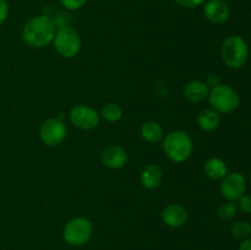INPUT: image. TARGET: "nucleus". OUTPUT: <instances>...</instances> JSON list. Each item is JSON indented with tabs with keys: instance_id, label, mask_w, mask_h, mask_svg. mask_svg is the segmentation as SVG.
<instances>
[{
	"instance_id": "1",
	"label": "nucleus",
	"mask_w": 251,
	"mask_h": 250,
	"mask_svg": "<svg viewBox=\"0 0 251 250\" xmlns=\"http://www.w3.org/2000/svg\"><path fill=\"white\" fill-rule=\"evenodd\" d=\"M56 28L48 15H38L32 17L22 28V38L27 46L32 48H44L53 42Z\"/></svg>"
},
{
	"instance_id": "2",
	"label": "nucleus",
	"mask_w": 251,
	"mask_h": 250,
	"mask_svg": "<svg viewBox=\"0 0 251 250\" xmlns=\"http://www.w3.org/2000/svg\"><path fill=\"white\" fill-rule=\"evenodd\" d=\"M163 151L171 161L176 163L185 162L193 152V141L186 132L176 130L163 137Z\"/></svg>"
},
{
	"instance_id": "3",
	"label": "nucleus",
	"mask_w": 251,
	"mask_h": 250,
	"mask_svg": "<svg viewBox=\"0 0 251 250\" xmlns=\"http://www.w3.org/2000/svg\"><path fill=\"white\" fill-rule=\"evenodd\" d=\"M221 56L229 69H242L249 59V46L240 36H229L222 44Z\"/></svg>"
},
{
	"instance_id": "4",
	"label": "nucleus",
	"mask_w": 251,
	"mask_h": 250,
	"mask_svg": "<svg viewBox=\"0 0 251 250\" xmlns=\"http://www.w3.org/2000/svg\"><path fill=\"white\" fill-rule=\"evenodd\" d=\"M208 102L216 112L229 114L234 112L240 103V97L237 91L228 85H218L208 93Z\"/></svg>"
},
{
	"instance_id": "5",
	"label": "nucleus",
	"mask_w": 251,
	"mask_h": 250,
	"mask_svg": "<svg viewBox=\"0 0 251 250\" xmlns=\"http://www.w3.org/2000/svg\"><path fill=\"white\" fill-rule=\"evenodd\" d=\"M53 42L55 50L64 58H74L77 55L81 49L80 34L70 26L56 29Z\"/></svg>"
},
{
	"instance_id": "6",
	"label": "nucleus",
	"mask_w": 251,
	"mask_h": 250,
	"mask_svg": "<svg viewBox=\"0 0 251 250\" xmlns=\"http://www.w3.org/2000/svg\"><path fill=\"white\" fill-rule=\"evenodd\" d=\"M93 227L90 220L85 217H75L69 221L63 230L64 240L73 247H81L90 240Z\"/></svg>"
},
{
	"instance_id": "7",
	"label": "nucleus",
	"mask_w": 251,
	"mask_h": 250,
	"mask_svg": "<svg viewBox=\"0 0 251 250\" xmlns=\"http://www.w3.org/2000/svg\"><path fill=\"white\" fill-rule=\"evenodd\" d=\"M66 125L60 118H49L39 129V136L42 142L47 146H58L66 137Z\"/></svg>"
},
{
	"instance_id": "8",
	"label": "nucleus",
	"mask_w": 251,
	"mask_h": 250,
	"mask_svg": "<svg viewBox=\"0 0 251 250\" xmlns=\"http://www.w3.org/2000/svg\"><path fill=\"white\" fill-rule=\"evenodd\" d=\"M247 190V179L239 172L227 173L221 183V194L227 201H238Z\"/></svg>"
},
{
	"instance_id": "9",
	"label": "nucleus",
	"mask_w": 251,
	"mask_h": 250,
	"mask_svg": "<svg viewBox=\"0 0 251 250\" xmlns=\"http://www.w3.org/2000/svg\"><path fill=\"white\" fill-rule=\"evenodd\" d=\"M69 120L81 130H92L100 124V114L88 105H75L69 113Z\"/></svg>"
},
{
	"instance_id": "10",
	"label": "nucleus",
	"mask_w": 251,
	"mask_h": 250,
	"mask_svg": "<svg viewBox=\"0 0 251 250\" xmlns=\"http://www.w3.org/2000/svg\"><path fill=\"white\" fill-rule=\"evenodd\" d=\"M206 19L212 24H225L230 17V9L223 0H208L203 6Z\"/></svg>"
},
{
	"instance_id": "11",
	"label": "nucleus",
	"mask_w": 251,
	"mask_h": 250,
	"mask_svg": "<svg viewBox=\"0 0 251 250\" xmlns=\"http://www.w3.org/2000/svg\"><path fill=\"white\" fill-rule=\"evenodd\" d=\"M102 163L109 169H120L126 164L127 153L122 146L112 145L102 152Z\"/></svg>"
},
{
	"instance_id": "12",
	"label": "nucleus",
	"mask_w": 251,
	"mask_h": 250,
	"mask_svg": "<svg viewBox=\"0 0 251 250\" xmlns=\"http://www.w3.org/2000/svg\"><path fill=\"white\" fill-rule=\"evenodd\" d=\"M162 220L167 225L172 228L181 227L188 220V213L186 210L180 205L172 203L168 205L162 211Z\"/></svg>"
},
{
	"instance_id": "13",
	"label": "nucleus",
	"mask_w": 251,
	"mask_h": 250,
	"mask_svg": "<svg viewBox=\"0 0 251 250\" xmlns=\"http://www.w3.org/2000/svg\"><path fill=\"white\" fill-rule=\"evenodd\" d=\"M162 180H163V172H162L161 167H158L157 164H150L142 169L140 181L144 188L150 189V190L158 188Z\"/></svg>"
},
{
	"instance_id": "14",
	"label": "nucleus",
	"mask_w": 251,
	"mask_h": 250,
	"mask_svg": "<svg viewBox=\"0 0 251 250\" xmlns=\"http://www.w3.org/2000/svg\"><path fill=\"white\" fill-rule=\"evenodd\" d=\"M210 90L202 81H190L184 88V96L188 100L194 103H200L208 97Z\"/></svg>"
},
{
	"instance_id": "15",
	"label": "nucleus",
	"mask_w": 251,
	"mask_h": 250,
	"mask_svg": "<svg viewBox=\"0 0 251 250\" xmlns=\"http://www.w3.org/2000/svg\"><path fill=\"white\" fill-rule=\"evenodd\" d=\"M205 169L206 175L213 180H222L228 173V167L223 159L218 158V157H211L205 162Z\"/></svg>"
},
{
	"instance_id": "16",
	"label": "nucleus",
	"mask_w": 251,
	"mask_h": 250,
	"mask_svg": "<svg viewBox=\"0 0 251 250\" xmlns=\"http://www.w3.org/2000/svg\"><path fill=\"white\" fill-rule=\"evenodd\" d=\"M198 124L200 129H202L203 131H213L221 124L220 113L216 112L212 108L202 109L198 115Z\"/></svg>"
},
{
	"instance_id": "17",
	"label": "nucleus",
	"mask_w": 251,
	"mask_h": 250,
	"mask_svg": "<svg viewBox=\"0 0 251 250\" xmlns=\"http://www.w3.org/2000/svg\"><path fill=\"white\" fill-rule=\"evenodd\" d=\"M141 137L149 144H157L163 139V129L156 122H147L141 126Z\"/></svg>"
},
{
	"instance_id": "18",
	"label": "nucleus",
	"mask_w": 251,
	"mask_h": 250,
	"mask_svg": "<svg viewBox=\"0 0 251 250\" xmlns=\"http://www.w3.org/2000/svg\"><path fill=\"white\" fill-rule=\"evenodd\" d=\"M103 119H105L109 123H115L118 120L122 119L123 117V110L120 108L119 104L117 103H108L104 107L102 108V112H100Z\"/></svg>"
},
{
	"instance_id": "19",
	"label": "nucleus",
	"mask_w": 251,
	"mask_h": 250,
	"mask_svg": "<svg viewBox=\"0 0 251 250\" xmlns=\"http://www.w3.org/2000/svg\"><path fill=\"white\" fill-rule=\"evenodd\" d=\"M232 234L237 239H247L250 238L251 235V225L245 222V221H239V222L234 223L232 227Z\"/></svg>"
},
{
	"instance_id": "20",
	"label": "nucleus",
	"mask_w": 251,
	"mask_h": 250,
	"mask_svg": "<svg viewBox=\"0 0 251 250\" xmlns=\"http://www.w3.org/2000/svg\"><path fill=\"white\" fill-rule=\"evenodd\" d=\"M237 210L238 207L234 202H232V201H227V202L222 203V205L218 207L217 215L221 220L229 221L234 217L235 213H237Z\"/></svg>"
},
{
	"instance_id": "21",
	"label": "nucleus",
	"mask_w": 251,
	"mask_h": 250,
	"mask_svg": "<svg viewBox=\"0 0 251 250\" xmlns=\"http://www.w3.org/2000/svg\"><path fill=\"white\" fill-rule=\"evenodd\" d=\"M54 26L56 29L64 28V27H68L70 25V15L65 11H60L58 14H55V16L53 17Z\"/></svg>"
},
{
	"instance_id": "22",
	"label": "nucleus",
	"mask_w": 251,
	"mask_h": 250,
	"mask_svg": "<svg viewBox=\"0 0 251 250\" xmlns=\"http://www.w3.org/2000/svg\"><path fill=\"white\" fill-rule=\"evenodd\" d=\"M61 6L66 9L68 11H75V10H80L83 7L87 2V0H59Z\"/></svg>"
},
{
	"instance_id": "23",
	"label": "nucleus",
	"mask_w": 251,
	"mask_h": 250,
	"mask_svg": "<svg viewBox=\"0 0 251 250\" xmlns=\"http://www.w3.org/2000/svg\"><path fill=\"white\" fill-rule=\"evenodd\" d=\"M238 207L244 213H251V195H243L238 200Z\"/></svg>"
},
{
	"instance_id": "24",
	"label": "nucleus",
	"mask_w": 251,
	"mask_h": 250,
	"mask_svg": "<svg viewBox=\"0 0 251 250\" xmlns=\"http://www.w3.org/2000/svg\"><path fill=\"white\" fill-rule=\"evenodd\" d=\"M206 0H174L176 4H178L179 6L186 7V9H193V7H198L200 5H202Z\"/></svg>"
},
{
	"instance_id": "25",
	"label": "nucleus",
	"mask_w": 251,
	"mask_h": 250,
	"mask_svg": "<svg viewBox=\"0 0 251 250\" xmlns=\"http://www.w3.org/2000/svg\"><path fill=\"white\" fill-rule=\"evenodd\" d=\"M9 16V4L6 0H0V25L4 24Z\"/></svg>"
},
{
	"instance_id": "26",
	"label": "nucleus",
	"mask_w": 251,
	"mask_h": 250,
	"mask_svg": "<svg viewBox=\"0 0 251 250\" xmlns=\"http://www.w3.org/2000/svg\"><path fill=\"white\" fill-rule=\"evenodd\" d=\"M205 83H206V86H207V87H211V90H212V88H215L216 86L221 85L220 78H218L216 75H210V76H208L207 80H206Z\"/></svg>"
},
{
	"instance_id": "27",
	"label": "nucleus",
	"mask_w": 251,
	"mask_h": 250,
	"mask_svg": "<svg viewBox=\"0 0 251 250\" xmlns=\"http://www.w3.org/2000/svg\"><path fill=\"white\" fill-rule=\"evenodd\" d=\"M238 250H251V238H247L242 242Z\"/></svg>"
},
{
	"instance_id": "28",
	"label": "nucleus",
	"mask_w": 251,
	"mask_h": 250,
	"mask_svg": "<svg viewBox=\"0 0 251 250\" xmlns=\"http://www.w3.org/2000/svg\"><path fill=\"white\" fill-rule=\"evenodd\" d=\"M250 184H251V174H250Z\"/></svg>"
}]
</instances>
